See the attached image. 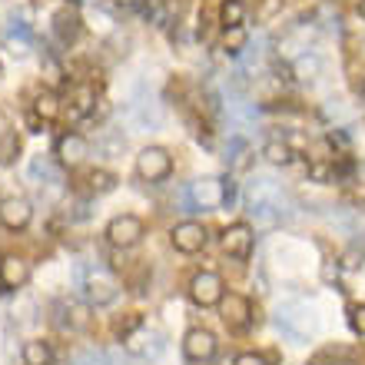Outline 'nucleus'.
<instances>
[{
	"label": "nucleus",
	"instance_id": "9",
	"mask_svg": "<svg viewBox=\"0 0 365 365\" xmlns=\"http://www.w3.org/2000/svg\"><path fill=\"white\" fill-rule=\"evenodd\" d=\"M252 240H256V232H252L250 222H232V226H226V230H222V236H220L222 252H226V256H232V259H250Z\"/></svg>",
	"mask_w": 365,
	"mask_h": 365
},
{
	"label": "nucleus",
	"instance_id": "1",
	"mask_svg": "<svg viewBox=\"0 0 365 365\" xmlns=\"http://www.w3.org/2000/svg\"><path fill=\"white\" fill-rule=\"evenodd\" d=\"M77 289L83 292V299H87L90 306H96V309L110 306V302H116V296H120L116 276L106 269V266H100V262L77 266Z\"/></svg>",
	"mask_w": 365,
	"mask_h": 365
},
{
	"label": "nucleus",
	"instance_id": "35",
	"mask_svg": "<svg viewBox=\"0 0 365 365\" xmlns=\"http://www.w3.org/2000/svg\"><path fill=\"white\" fill-rule=\"evenodd\" d=\"M349 326L356 329L359 336H365V302H359V306L349 309Z\"/></svg>",
	"mask_w": 365,
	"mask_h": 365
},
{
	"label": "nucleus",
	"instance_id": "12",
	"mask_svg": "<svg viewBox=\"0 0 365 365\" xmlns=\"http://www.w3.org/2000/svg\"><path fill=\"white\" fill-rule=\"evenodd\" d=\"M216 349H220V342H216V336H212L210 329H190L186 332V339H182V356L190 359V362H210L212 356H216Z\"/></svg>",
	"mask_w": 365,
	"mask_h": 365
},
{
	"label": "nucleus",
	"instance_id": "41",
	"mask_svg": "<svg viewBox=\"0 0 365 365\" xmlns=\"http://www.w3.org/2000/svg\"><path fill=\"white\" fill-rule=\"evenodd\" d=\"M359 17L365 20V0H362V4H359Z\"/></svg>",
	"mask_w": 365,
	"mask_h": 365
},
{
	"label": "nucleus",
	"instance_id": "32",
	"mask_svg": "<svg viewBox=\"0 0 365 365\" xmlns=\"http://www.w3.org/2000/svg\"><path fill=\"white\" fill-rule=\"evenodd\" d=\"M20 153V140L17 133H4L0 136V163H14V156Z\"/></svg>",
	"mask_w": 365,
	"mask_h": 365
},
{
	"label": "nucleus",
	"instance_id": "20",
	"mask_svg": "<svg viewBox=\"0 0 365 365\" xmlns=\"http://www.w3.org/2000/svg\"><path fill=\"white\" fill-rule=\"evenodd\" d=\"M96 113V90L90 87V83H80V87H73V93H70V116L73 120H83V116Z\"/></svg>",
	"mask_w": 365,
	"mask_h": 365
},
{
	"label": "nucleus",
	"instance_id": "23",
	"mask_svg": "<svg viewBox=\"0 0 365 365\" xmlns=\"http://www.w3.org/2000/svg\"><path fill=\"white\" fill-rule=\"evenodd\" d=\"M34 116L37 120H43V123H53L60 116V96L53 93V90H37L34 93Z\"/></svg>",
	"mask_w": 365,
	"mask_h": 365
},
{
	"label": "nucleus",
	"instance_id": "2",
	"mask_svg": "<svg viewBox=\"0 0 365 365\" xmlns=\"http://www.w3.org/2000/svg\"><path fill=\"white\" fill-rule=\"evenodd\" d=\"M246 202H266V206H272L282 220H289L292 210H296L292 192H289L282 182L269 180V176H256V180L250 182V190H246Z\"/></svg>",
	"mask_w": 365,
	"mask_h": 365
},
{
	"label": "nucleus",
	"instance_id": "5",
	"mask_svg": "<svg viewBox=\"0 0 365 365\" xmlns=\"http://www.w3.org/2000/svg\"><path fill=\"white\" fill-rule=\"evenodd\" d=\"M190 196L196 202V212L206 210H220L230 200V180H220V176H202V180L190 182Z\"/></svg>",
	"mask_w": 365,
	"mask_h": 365
},
{
	"label": "nucleus",
	"instance_id": "36",
	"mask_svg": "<svg viewBox=\"0 0 365 365\" xmlns=\"http://www.w3.org/2000/svg\"><path fill=\"white\" fill-rule=\"evenodd\" d=\"M339 276H342V266H339V262H322V282H326V286H336Z\"/></svg>",
	"mask_w": 365,
	"mask_h": 365
},
{
	"label": "nucleus",
	"instance_id": "22",
	"mask_svg": "<svg viewBox=\"0 0 365 365\" xmlns=\"http://www.w3.org/2000/svg\"><path fill=\"white\" fill-rule=\"evenodd\" d=\"M289 70H292V77H296V80L309 83V80H316L319 73H322V57H319V53H312V50H306V53L292 57Z\"/></svg>",
	"mask_w": 365,
	"mask_h": 365
},
{
	"label": "nucleus",
	"instance_id": "33",
	"mask_svg": "<svg viewBox=\"0 0 365 365\" xmlns=\"http://www.w3.org/2000/svg\"><path fill=\"white\" fill-rule=\"evenodd\" d=\"M309 180H316V182L336 180V163H312L309 166Z\"/></svg>",
	"mask_w": 365,
	"mask_h": 365
},
{
	"label": "nucleus",
	"instance_id": "17",
	"mask_svg": "<svg viewBox=\"0 0 365 365\" xmlns=\"http://www.w3.org/2000/svg\"><path fill=\"white\" fill-rule=\"evenodd\" d=\"M133 120L140 130H160V126H163V106L156 103L153 96L140 93L133 100Z\"/></svg>",
	"mask_w": 365,
	"mask_h": 365
},
{
	"label": "nucleus",
	"instance_id": "8",
	"mask_svg": "<svg viewBox=\"0 0 365 365\" xmlns=\"http://www.w3.org/2000/svg\"><path fill=\"white\" fill-rule=\"evenodd\" d=\"M222 296H226V282H222L220 272L202 269L190 279V299L196 302V306L212 309V306H220L222 302Z\"/></svg>",
	"mask_w": 365,
	"mask_h": 365
},
{
	"label": "nucleus",
	"instance_id": "43",
	"mask_svg": "<svg viewBox=\"0 0 365 365\" xmlns=\"http://www.w3.org/2000/svg\"><path fill=\"white\" fill-rule=\"evenodd\" d=\"M362 96H365V83H362Z\"/></svg>",
	"mask_w": 365,
	"mask_h": 365
},
{
	"label": "nucleus",
	"instance_id": "30",
	"mask_svg": "<svg viewBox=\"0 0 365 365\" xmlns=\"http://www.w3.org/2000/svg\"><path fill=\"white\" fill-rule=\"evenodd\" d=\"M87 186H90V192H110L116 186V176L110 173V170H90Z\"/></svg>",
	"mask_w": 365,
	"mask_h": 365
},
{
	"label": "nucleus",
	"instance_id": "26",
	"mask_svg": "<svg viewBox=\"0 0 365 365\" xmlns=\"http://www.w3.org/2000/svg\"><path fill=\"white\" fill-rule=\"evenodd\" d=\"M262 156H266L272 166H289L292 160H296V150H292L286 140H266V146H262Z\"/></svg>",
	"mask_w": 365,
	"mask_h": 365
},
{
	"label": "nucleus",
	"instance_id": "14",
	"mask_svg": "<svg viewBox=\"0 0 365 365\" xmlns=\"http://www.w3.org/2000/svg\"><path fill=\"white\" fill-rule=\"evenodd\" d=\"M220 309H222V319H226L230 329H246L252 319H256V309H252V302L242 296V292H226Z\"/></svg>",
	"mask_w": 365,
	"mask_h": 365
},
{
	"label": "nucleus",
	"instance_id": "40",
	"mask_svg": "<svg viewBox=\"0 0 365 365\" xmlns=\"http://www.w3.org/2000/svg\"><path fill=\"white\" fill-rule=\"evenodd\" d=\"M362 266V256H359V250H349L346 256H342V269H359Z\"/></svg>",
	"mask_w": 365,
	"mask_h": 365
},
{
	"label": "nucleus",
	"instance_id": "31",
	"mask_svg": "<svg viewBox=\"0 0 365 365\" xmlns=\"http://www.w3.org/2000/svg\"><path fill=\"white\" fill-rule=\"evenodd\" d=\"M279 14H282V0H259V4H256V20H259V24H269Z\"/></svg>",
	"mask_w": 365,
	"mask_h": 365
},
{
	"label": "nucleus",
	"instance_id": "6",
	"mask_svg": "<svg viewBox=\"0 0 365 365\" xmlns=\"http://www.w3.org/2000/svg\"><path fill=\"white\" fill-rule=\"evenodd\" d=\"M143 236H146V226L133 212H120V216H113L110 226H106V240H110L113 250H133Z\"/></svg>",
	"mask_w": 365,
	"mask_h": 365
},
{
	"label": "nucleus",
	"instance_id": "38",
	"mask_svg": "<svg viewBox=\"0 0 365 365\" xmlns=\"http://www.w3.org/2000/svg\"><path fill=\"white\" fill-rule=\"evenodd\" d=\"M329 146H336L339 153H346V150H349V136L336 126V130H329Z\"/></svg>",
	"mask_w": 365,
	"mask_h": 365
},
{
	"label": "nucleus",
	"instance_id": "34",
	"mask_svg": "<svg viewBox=\"0 0 365 365\" xmlns=\"http://www.w3.org/2000/svg\"><path fill=\"white\" fill-rule=\"evenodd\" d=\"M73 365H113V362H110V356H106V352L90 349V352H83V356L73 359Z\"/></svg>",
	"mask_w": 365,
	"mask_h": 365
},
{
	"label": "nucleus",
	"instance_id": "29",
	"mask_svg": "<svg viewBox=\"0 0 365 365\" xmlns=\"http://www.w3.org/2000/svg\"><path fill=\"white\" fill-rule=\"evenodd\" d=\"M246 47H250V37H246V30H242V27L222 30V50H226V53L240 57V53H242Z\"/></svg>",
	"mask_w": 365,
	"mask_h": 365
},
{
	"label": "nucleus",
	"instance_id": "37",
	"mask_svg": "<svg viewBox=\"0 0 365 365\" xmlns=\"http://www.w3.org/2000/svg\"><path fill=\"white\" fill-rule=\"evenodd\" d=\"M123 146H126V140H123V136H110V133H106V140H103V143H100V150H103L106 156H113V153H120Z\"/></svg>",
	"mask_w": 365,
	"mask_h": 365
},
{
	"label": "nucleus",
	"instance_id": "42",
	"mask_svg": "<svg viewBox=\"0 0 365 365\" xmlns=\"http://www.w3.org/2000/svg\"><path fill=\"white\" fill-rule=\"evenodd\" d=\"M67 4H83V0H67Z\"/></svg>",
	"mask_w": 365,
	"mask_h": 365
},
{
	"label": "nucleus",
	"instance_id": "25",
	"mask_svg": "<svg viewBox=\"0 0 365 365\" xmlns=\"http://www.w3.org/2000/svg\"><path fill=\"white\" fill-rule=\"evenodd\" d=\"M24 365H53V346L43 339H30L24 346Z\"/></svg>",
	"mask_w": 365,
	"mask_h": 365
},
{
	"label": "nucleus",
	"instance_id": "13",
	"mask_svg": "<svg viewBox=\"0 0 365 365\" xmlns=\"http://www.w3.org/2000/svg\"><path fill=\"white\" fill-rule=\"evenodd\" d=\"M30 282V262L17 252L0 259V292H17Z\"/></svg>",
	"mask_w": 365,
	"mask_h": 365
},
{
	"label": "nucleus",
	"instance_id": "16",
	"mask_svg": "<svg viewBox=\"0 0 365 365\" xmlns=\"http://www.w3.org/2000/svg\"><path fill=\"white\" fill-rule=\"evenodd\" d=\"M57 312L63 319H57L63 332H83L90 326V306L87 302H77V299H63L57 302Z\"/></svg>",
	"mask_w": 365,
	"mask_h": 365
},
{
	"label": "nucleus",
	"instance_id": "39",
	"mask_svg": "<svg viewBox=\"0 0 365 365\" xmlns=\"http://www.w3.org/2000/svg\"><path fill=\"white\" fill-rule=\"evenodd\" d=\"M232 365H269V362H266V356H259V352H242V356H236Z\"/></svg>",
	"mask_w": 365,
	"mask_h": 365
},
{
	"label": "nucleus",
	"instance_id": "18",
	"mask_svg": "<svg viewBox=\"0 0 365 365\" xmlns=\"http://www.w3.org/2000/svg\"><path fill=\"white\" fill-rule=\"evenodd\" d=\"M80 30H83V20H80L73 10H60V14H53V40H57L60 47L77 43Z\"/></svg>",
	"mask_w": 365,
	"mask_h": 365
},
{
	"label": "nucleus",
	"instance_id": "21",
	"mask_svg": "<svg viewBox=\"0 0 365 365\" xmlns=\"http://www.w3.org/2000/svg\"><path fill=\"white\" fill-rule=\"evenodd\" d=\"M4 37H7V47L14 50V53H27L30 47H34V30H30V24H24V20H10L7 24V34H4Z\"/></svg>",
	"mask_w": 365,
	"mask_h": 365
},
{
	"label": "nucleus",
	"instance_id": "19",
	"mask_svg": "<svg viewBox=\"0 0 365 365\" xmlns=\"http://www.w3.org/2000/svg\"><path fill=\"white\" fill-rule=\"evenodd\" d=\"M60 160H50V156H34L30 160V166H27V173H30V180L34 182H40V186H57L60 180H63V173H60Z\"/></svg>",
	"mask_w": 365,
	"mask_h": 365
},
{
	"label": "nucleus",
	"instance_id": "3",
	"mask_svg": "<svg viewBox=\"0 0 365 365\" xmlns=\"http://www.w3.org/2000/svg\"><path fill=\"white\" fill-rule=\"evenodd\" d=\"M276 326L279 332L292 342H306L312 332H316V316L312 309L302 306V302H286V306L276 309Z\"/></svg>",
	"mask_w": 365,
	"mask_h": 365
},
{
	"label": "nucleus",
	"instance_id": "4",
	"mask_svg": "<svg viewBox=\"0 0 365 365\" xmlns=\"http://www.w3.org/2000/svg\"><path fill=\"white\" fill-rule=\"evenodd\" d=\"M123 349L130 352V356H136V359H160L166 352V339H163V332L160 329H153V326H140V329H133V332H126L123 336Z\"/></svg>",
	"mask_w": 365,
	"mask_h": 365
},
{
	"label": "nucleus",
	"instance_id": "15",
	"mask_svg": "<svg viewBox=\"0 0 365 365\" xmlns=\"http://www.w3.org/2000/svg\"><path fill=\"white\" fill-rule=\"evenodd\" d=\"M30 220H34V206L24 196H10V200L0 202V226L20 232L30 226Z\"/></svg>",
	"mask_w": 365,
	"mask_h": 365
},
{
	"label": "nucleus",
	"instance_id": "28",
	"mask_svg": "<svg viewBox=\"0 0 365 365\" xmlns=\"http://www.w3.org/2000/svg\"><path fill=\"white\" fill-rule=\"evenodd\" d=\"M349 359H352V352L342 346H326L322 352H316V356L309 359V365H349Z\"/></svg>",
	"mask_w": 365,
	"mask_h": 365
},
{
	"label": "nucleus",
	"instance_id": "27",
	"mask_svg": "<svg viewBox=\"0 0 365 365\" xmlns=\"http://www.w3.org/2000/svg\"><path fill=\"white\" fill-rule=\"evenodd\" d=\"M242 20H246V4H242V0H222V4H220V24H222V30L242 27Z\"/></svg>",
	"mask_w": 365,
	"mask_h": 365
},
{
	"label": "nucleus",
	"instance_id": "7",
	"mask_svg": "<svg viewBox=\"0 0 365 365\" xmlns=\"http://www.w3.org/2000/svg\"><path fill=\"white\" fill-rule=\"evenodd\" d=\"M173 173V156L166 153L163 146H146L136 156V176L143 182H163Z\"/></svg>",
	"mask_w": 365,
	"mask_h": 365
},
{
	"label": "nucleus",
	"instance_id": "24",
	"mask_svg": "<svg viewBox=\"0 0 365 365\" xmlns=\"http://www.w3.org/2000/svg\"><path fill=\"white\" fill-rule=\"evenodd\" d=\"M226 166L230 170H246L250 166V143H246V136H230V143H226Z\"/></svg>",
	"mask_w": 365,
	"mask_h": 365
},
{
	"label": "nucleus",
	"instance_id": "10",
	"mask_svg": "<svg viewBox=\"0 0 365 365\" xmlns=\"http://www.w3.org/2000/svg\"><path fill=\"white\" fill-rule=\"evenodd\" d=\"M170 242H173V250L182 252V256H192V252H200L206 246V226L196 220H186V222H176L173 232H170Z\"/></svg>",
	"mask_w": 365,
	"mask_h": 365
},
{
	"label": "nucleus",
	"instance_id": "11",
	"mask_svg": "<svg viewBox=\"0 0 365 365\" xmlns=\"http://www.w3.org/2000/svg\"><path fill=\"white\" fill-rule=\"evenodd\" d=\"M53 156H57L63 166H80L83 160L90 156V143L83 133H73V130H67V133L57 136V143H53Z\"/></svg>",
	"mask_w": 365,
	"mask_h": 365
}]
</instances>
